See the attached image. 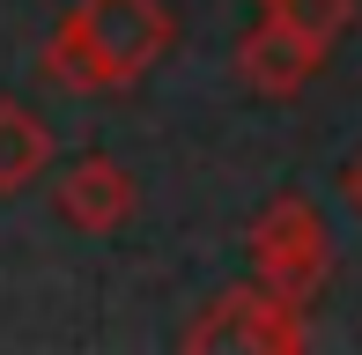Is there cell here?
I'll return each instance as SVG.
<instances>
[{
  "mask_svg": "<svg viewBox=\"0 0 362 355\" xmlns=\"http://www.w3.org/2000/svg\"><path fill=\"white\" fill-rule=\"evenodd\" d=\"M318 67H325V45L303 37V30H296L288 15H274V8L237 37V74H244L259 96H296V89H310V74H318Z\"/></svg>",
  "mask_w": 362,
  "mask_h": 355,
  "instance_id": "cell-4",
  "label": "cell"
},
{
  "mask_svg": "<svg viewBox=\"0 0 362 355\" xmlns=\"http://www.w3.org/2000/svg\"><path fill=\"white\" fill-rule=\"evenodd\" d=\"M52 207H59V222H74V230L104 237V230H119V222L134 215V170L111 163V156H81V163L59 170Z\"/></svg>",
  "mask_w": 362,
  "mask_h": 355,
  "instance_id": "cell-5",
  "label": "cell"
},
{
  "mask_svg": "<svg viewBox=\"0 0 362 355\" xmlns=\"http://www.w3.org/2000/svg\"><path fill=\"white\" fill-rule=\"evenodd\" d=\"M185 348L192 355H296L310 348V318L303 303L281 296V289H222L200 318L185 326Z\"/></svg>",
  "mask_w": 362,
  "mask_h": 355,
  "instance_id": "cell-3",
  "label": "cell"
},
{
  "mask_svg": "<svg viewBox=\"0 0 362 355\" xmlns=\"http://www.w3.org/2000/svg\"><path fill=\"white\" fill-rule=\"evenodd\" d=\"M170 45H177V15L163 0H74L59 15V30L45 37L37 74L52 89L104 96V89L141 82Z\"/></svg>",
  "mask_w": 362,
  "mask_h": 355,
  "instance_id": "cell-1",
  "label": "cell"
},
{
  "mask_svg": "<svg viewBox=\"0 0 362 355\" xmlns=\"http://www.w3.org/2000/svg\"><path fill=\"white\" fill-rule=\"evenodd\" d=\"M244 252H252L259 281L296 296V303H310L325 289V274H333V230H325L310 192H274L252 215V230H244Z\"/></svg>",
  "mask_w": 362,
  "mask_h": 355,
  "instance_id": "cell-2",
  "label": "cell"
},
{
  "mask_svg": "<svg viewBox=\"0 0 362 355\" xmlns=\"http://www.w3.org/2000/svg\"><path fill=\"white\" fill-rule=\"evenodd\" d=\"M45 163H52V126L30 104H8V96H0V192H23Z\"/></svg>",
  "mask_w": 362,
  "mask_h": 355,
  "instance_id": "cell-6",
  "label": "cell"
},
{
  "mask_svg": "<svg viewBox=\"0 0 362 355\" xmlns=\"http://www.w3.org/2000/svg\"><path fill=\"white\" fill-rule=\"evenodd\" d=\"M340 192H348V207H355V215H362V156H355L348 170H340Z\"/></svg>",
  "mask_w": 362,
  "mask_h": 355,
  "instance_id": "cell-8",
  "label": "cell"
},
{
  "mask_svg": "<svg viewBox=\"0 0 362 355\" xmlns=\"http://www.w3.org/2000/svg\"><path fill=\"white\" fill-rule=\"evenodd\" d=\"M259 8L288 15L303 37H318V45H325V52H333V45L355 30V0H259Z\"/></svg>",
  "mask_w": 362,
  "mask_h": 355,
  "instance_id": "cell-7",
  "label": "cell"
}]
</instances>
